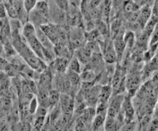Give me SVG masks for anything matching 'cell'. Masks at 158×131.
Instances as JSON below:
<instances>
[{"instance_id":"ac0fdd59","label":"cell","mask_w":158,"mask_h":131,"mask_svg":"<svg viewBox=\"0 0 158 131\" xmlns=\"http://www.w3.org/2000/svg\"><path fill=\"white\" fill-rule=\"evenodd\" d=\"M40 104L38 100V99L36 97L34 96L31 100L30 101L29 104H28V112L31 115H34L35 114V113L36 112L38 107H39Z\"/></svg>"},{"instance_id":"e0dca14e","label":"cell","mask_w":158,"mask_h":131,"mask_svg":"<svg viewBox=\"0 0 158 131\" xmlns=\"http://www.w3.org/2000/svg\"><path fill=\"white\" fill-rule=\"evenodd\" d=\"M96 79V73L90 69L83 71L80 74V79L86 84H91Z\"/></svg>"},{"instance_id":"484cf974","label":"cell","mask_w":158,"mask_h":131,"mask_svg":"<svg viewBox=\"0 0 158 131\" xmlns=\"http://www.w3.org/2000/svg\"><path fill=\"white\" fill-rule=\"evenodd\" d=\"M31 131H36V130H35V129H33H33H31Z\"/></svg>"},{"instance_id":"2e32d148","label":"cell","mask_w":158,"mask_h":131,"mask_svg":"<svg viewBox=\"0 0 158 131\" xmlns=\"http://www.w3.org/2000/svg\"><path fill=\"white\" fill-rule=\"evenodd\" d=\"M60 96H61L60 92L55 89H52L51 90L49 91L48 100H49L50 107H53L59 104Z\"/></svg>"},{"instance_id":"8fae6325","label":"cell","mask_w":158,"mask_h":131,"mask_svg":"<svg viewBox=\"0 0 158 131\" xmlns=\"http://www.w3.org/2000/svg\"><path fill=\"white\" fill-rule=\"evenodd\" d=\"M140 82V79L137 75L130 76L128 77L126 80V87L128 88L129 93L132 95V92H135L139 86Z\"/></svg>"},{"instance_id":"277c9868","label":"cell","mask_w":158,"mask_h":131,"mask_svg":"<svg viewBox=\"0 0 158 131\" xmlns=\"http://www.w3.org/2000/svg\"><path fill=\"white\" fill-rule=\"evenodd\" d=\"M121 112L124 117V121L127 123L132 121L134 117V108L133 107L131 96L125 97L122 105Z\"/></svg>"},{"instance_id":"ffe728a7","label":"cell","mask_w":158,"mask_h":131,"mask_svg":"<svg viewBox=\"0 0 158 131\" xmlns=\"http://www.w3.org/2000/svg\"><path fill=\"white\" fill-rule=\"evenodd\" d=\"M46 117H35V119L33 121V129L37 131H41L45 124Z\"/></svg>"},{"instance_id":"5bb4252c","label":"cell","mask_w":158,"mask_h":131,"mask_svg":"<svg viewBox=\"0 0 158 131\" xmlns=\"http://www.w3.org/2000/svg\"><path fill=\"white\" fill-rule=\"evenodd\" d=\"M67 71L77 74L79 75H80L82 72L81 64L76 56H74L70 59Z\"/></svg>"},{"instance_id":"3957f363","label":"cell","mask_w":158,"mask_h":131,"mask_svg":"<svg viewBox=\"0 0 158 131\" xmlns=\"http://www.w3.org/2000/svg\"><path fill=\"white\" fill-rule=\"evenodd\" d=\"M53 77L52 71L50 69H48V68H47L40 74L38 87L49 91L52 89Z\"/></svg>"},{"instance_id":"603a6c76","label":"cell","mask_w":158,"mask_h":131,"mask_svg":"<svg viewBox=\"0 0 158 131\" xmlns=\"http://www.w3.org/2000/svg\"><path fill=\"white\" fill-rule=\"evenodd\" d=\"M134 36L133 33L128 32L126 34L123 39L126 44L132 46L133 43H134Z\"/></svg>"},{"instance_id":"7a4b0ae2","label":"cell","mask_w":158,"mask_h":131,"mask_svg":"<svg viewBox=\"0 0 158 131\" xmlns=\"http://www.w3.org/2000/svg\"><path fill=\"white\" fill-rule=\"evenodd\" d=\"M124 96L123 94H117L112 97L111 100L109 102L107 115L110 117L116 118L121 111L122 105L124 100Z\"/></svg>"},{"instance_id":"cb8c5ba5","label":"cell","mask_w":158,"mask_h":131,"mask_svg":"<svg viewBox=\"0 0 158 131\" xmlns=\"http://www.w3.org/2000/svg\"><path fill=\"white\" fill-rule=\"evenodd\" d=\"M7 12L2 1H0V19L7 18Z\"/></svg>"},{"instance_id":"5b68a950","label":"cell","mask_w":158,"mask_h":131,"mask_svg":"<svg viewBox=\"0 0 158 131\" xmlns=\"http://www.w3.org/2000/svg\"><path fill=\"white\" fill-rule=\"evenodd\" d=\"M69 59L64 58H56L50 64L51 71H55L56 74H64L68 68Z\"/></svg>"},{"instance_id":"9a60e30c","label":"cell","mask_w":158,"mask_h":131,"mask_svg":"<svg viewBox=\"0 0 158 131\" xmlns=\"http://www.w3.org/2000/svg\"><path fill=\"white\" fill-rule=\"evenodd\" d=\"M32 129L30 121L25 120L15 123L12 126L11 131H31Z\"/></svg>"},{"instance_id":"44dd1931","label":"cell","mask_w":158,"mask_h":131,"mask_svg":"<svg viewBox=\"0 0 158 131\" xmlns=\"http://www.w3.org/2000/svg\"><path fill=\"white\" fill-rule=\"evenodd\" d=\"M36 0H25L23 1V7L28 14L33 10L36 6Z\"/></svg>"},{"instance_id":"9c48e42d","label":"cell","mask_w":158,"mask_h":131,"mask_svg":"<svg viewBox=\"0 0 158 131\" xmlns=\"http://www.w3.org/2000/svg\"><path fill=\"white\" fill-rule=\"evenodd\" d=\"M121 125L115 117L107 115L104 122V131H118Z\"/></svg>"},{"instance_id":"ba28073f","label":"cell","mask_w":158,"mask_h":131,"mask_svg":"<svg viewBox=\"0 0 158 131\" xmlns=\"http://www.w3.org/2000/svg\"><path fill=\"white\" fill-rule=\"evenodd\" d=\"M36 30L37 38L39 40L42 46L43 47V48L49 50H54V45L52 43V42L49 40L47 36L40 30V27H36Z\"/></svg>"},{"instance_id":"8992f818","label":"cell","mask_w":158,"mask_h":131,"mask_svg":"<svg viewBox=\"0 0 158 131\" xmlns=\"http://www.w3.org/2000/svg\"><path fill=\"white\" fill-rule=\"evenodd\" d=\"M104 51L103 59L107 63L111 64L116 63L118 61V56L115 50L114 44L112 43H109L104 47Z\"/></svg>"},{"instance_id":"d6986e66","label":"cell","mask_w":158,"mask_h":131,"mask_svg":"<svg viewBox=\"0 0 158 131\" xmlns=\"http://www.w3.org/2000/svg\"><path fill=\"white\" fill-rule=\"evenodd\" d=\"M96 29L99 33V35H101L102 36L107 35L108 33V28L106 25V23L100 20H96Z\"/></svg>"},{"instance_id":"7c38bea8","label":"cell","mask_w":158,"mask_h":131,"mask_svg":"<svg viewBox=\"0 0 158 131\" xmlns=\"http://www.w3.org/2000/svg\"><path fill=\"white\" fill-rule=\"evenodd\" d=\"M114 47L118 56V60L120 59L123 55L126 44L125 43L123 36H117L114 42Z\"/></svg>"},{"instance_id":"4fadbf2b","label":"cell","mask_w":158,"mask_h":131,"mask_svg":"<svg viewBox=\"0 0 158 131\" xmlns=\"http://www.w3.org/2000/svg\"><path fill=\"white\" fill-rule=\"evenodd\" d=\"M35 9L49 20V4L48 1H37Z\"/></svg>"},{"instance_id":"d4e9b609","label":"cell","mask_w":158,"mask_h":131,"mask_svg":"<svg viewBox=\"0 0 158 131\" xmlns=\"http://www.w3.org/2000/svg\"><path fill=\"white\" fill-rule=\"evenodd\" d=\"M9 131V130H8V129H7V128H4V129H2V131Z\"/></svg>"},{"instance_id":"52a82bcc","label":"cell","mask_w":158,"mask_h":131,"mask_svg":"<svg viewBox=\"0 0 158 131\" xmlns=\"http://www.w3.org/2000/svg\"><path fill=\"white\" fill-rule=\"evenodd\" d=\"M113 89L111 86L107 85L101 87L98 96V103L109 104L110 98L113 93Z\"/></svg>"},{"instance_id":"7402d4cb","label":"cell","mask_w":158,"mask_h":131,"mask_svg":"<svg viewBox=\"0 0 158 131\" xmlns=\"http://www.w3.org/2000/svg\"><path fill=\"white\" fill-rule=\"evenodd\" d=\"M87 130L88 128H86L83 121L80 117L78 118L75 125V131H87Z\"/></svg>"},{"instance_id":"30bf717a","label":"cell","mask_w":158,"mask_h":131,"mask_svg":"<svg viewBox=\"0 0 158 131\" xmlns=\"http://www.w3.org/2000/svg\"><path fill=\"white\" fill-rule=\"evenodd\" d=\"M5 6L7 15L10 19H18V11L14 1H2Z\"/></svg>"},{"instance_id":"6da1fadb","label":"cell","mask_w":158,"mask_h":131,"mask_svg":"<svg viewBox=\"0 0 158 131\" xmlns=\"http://www.w3.org/2000/svg\"><path fill=\"white\" fill-rule=\"evenodd\" d=\"M85 39V36L83 30L79 27L73 28L68 35V46L71 50H78L83 45Z\"/></svg>"}]
</instances>
